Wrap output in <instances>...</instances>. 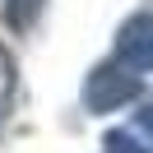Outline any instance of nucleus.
<instances>
[{"label":"nucleus","instance_id":"f257e3e1","mask_svg":"<svg viewBox=\"0 0 153 153\" xmlns=\"http://www.w3.org/2000/svg\"><path fill=\"white\" fill-rule=\"evenodd\" d=\"M139 97V70H130L125 60H107L84 79V107L88 111H116V107Z\"/></svg>","mask_w":153,"mask_h":153},{"label":"nucleus","instance_id":"f03ea898","mask_svg":"<svg viewBox=\"0 0 153 153\" xmlns=\"http://www.w3.org/2000/svg\"><path fill=\"white\" fill-rule=\"evenodd\" d=\"M116 60L130 70H153V14H134L116 33Z\"/></svg>","mask_w":153,"mask_h":153},{"label":"nucleus","instance_id":"7ed1b4c3","mask_svg":"<svg viewBox=\"0 0 153 153\" xmlns=\"http://www.w3.org/2000/svg\"><path fill=\"white\" fill-rule=\"evenodd\" d=\"M42 5H47V0H5V19H10V28H14V33H28L33 23H37Z\"/></svg>","mask_w":153,"mask_h":153},{"label":"nucleus","instance_id":"20e7f679","mask_svg":"<svg viewBox=\"0 0 153 153\" xmlns=\"http://www.w3.org/2000/svg\"><path fill=\"white\" fill-rule=\"evenodd\" d=\"M14 84H19V74H14V56L0 47V121L10 116V107H14Z\"/></svg>","mask_w":153,"mask_h":153},{"label":"nucleus","instance_id":"39448f33","mask_svg":"<svg viewBox=\"0 0 153 153\" xmlns=\"http://www.w3.org/2000/svg\"><path fill=\"white\" fill-rule=\"evenodd\" d=\"M107 149H111V153H149L134 134H125V130H111V134H107Z\"/></svg>","mask_w":153,"mask_h":153},{"label":"nucleus","instance_id":"423d86ee","mask_svg":"<svg viewBox=\"0 0 153 153\" xmlns=\"http://www.w3.org/2000/svg\"><path fill=\"white\" fill-rule=\"evenodd\" d=\"M139 125H144V130L153 134V107H144V111H139Z\"/></svg>","mask_w":153,"mask_h":153}]
</instances>
